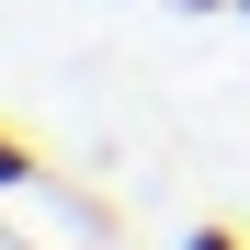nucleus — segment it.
<instances>
[{"mask_svg":"<svg viewBox=\"0 0 250 250\" xmlns=\"http://www.w3.org/2000/svg\"><path fill=\"white\" fill-rule=\"evenodd\" d=\"M182 250H250L239 228H182Z\"/></svg>","mask_w":250,"mask_h":250,"instance_id":"nucleus-2","label":"nucleus"},{"mask_svg":"<svg viewBox=\"0 0 250 250\" xmlns=\"http://www.w3.org/2000/svg\"><path fill=\"white\" fill-rule=\"evenodd\" d=\"M239 12H250V0H239Z\"/></svg>","mask_w":250,"mask_h":250,"instance_id":"nucleus-4","label":"nucleus"},{"mask_svg":"<svg viewBox=\"0 0 250 250\" xmlns=\"http://www.w3.org/2000/svg\"><path fill=\"white\" fill-rule=\"evenodd\" d=\"M0 193H34V148L12 137V125H0Z\"/></svg>","mask_w":250,"mask_h":250,"instance_id":"nucleus-1","label":"nucleus"},{"mask_svg":"<svg viewBox=\"0 0 250 250\" xmlns=\"http://www.w3.org/2000/svg\"><path fill=\"white\" fill-rule=\"evenodd\" d=\"M182 12H228V0H182Z\"/></svg>","mask_w":250,"mask_h":250,"instance_id":"nucleus-3","label":"nucleus"}]
</instances>
